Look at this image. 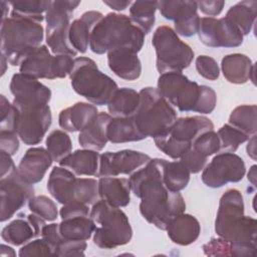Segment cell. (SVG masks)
Returning a JSON list of instances; mask_svg holds the SVG:
<instances>
[{
    "label": "cell",
    "instance_id": "4dcf8cb0",
    "mask_svg": "<svg viewBox=\"0 0 257 257\" xmlns=\"http://www.w3.org/2000/svg\"><path fill=\"white\" fill-rule=\"evenodd\" d=\"M257 1L246 0L238 2L230 7L225 18H227L244 36L251 32L256 21Z\"/></svg>",
    "mask_w": 257,
    "mask_h": 257
},
{
    "label": "cell",
    "instance_id": "7dc6e473",
    "mask_svg": "<svg viewBox=\"0 0 257 257\" xmlns=\"http://www.w3.org/2000/svg\"><path fill=\"white\" fill-rule=\"evenodd\" d=\"M85 249H86L85 241H71V240H65L62 238L56 247L55 256H64V257L83 256Z\"/></svg>",
    "mask_w": 257,
    "mask_h": 257
},
{
    "label": "cell",
    "instance_id": "d6a6232c",
    "mask_svg": "<svg viewBox=\"0 0 257 257\" xmlns=\"http://www.w3.org/2000/svg\"><path fill=\"white\" fill-rule=\"evenodd\" d=\"M108 142L122 144L139 142L146 138L138 130L133 117H111L106 130Z\"/></svg>",
    "mask_w": 257,
    "mask_h": 257
},
{
    "label": "cell",
    "instance_id": "d6986e66",
    "mask_svg": "<svg viewBox=\"0 0 257 257\" xmlns=\"http://www.w3.org/2000/svg\"><path fill=\"white\" fill-rule=\"evenodd\" d=\"M45 225V220L33 213L26 215L25 218L21 214L2 229L1 238L8 244L20 246L41 235Z\"/></svg>",
    "mask_w": 257,
    "mask_h": 257
},
{
    "label": "cell",
    "instance_id": "ba28073f",
    "mask_svg": "<svg viewBox=\"0 0 257 257\" xmlns=\"http://www.w3.org/2000/svg\"><path fill=\"white\" fill-rule=\"evenodd\" d=\"M69 78L73 90L96 105H107L118 88L116 82L101 72L89 57L80 56L74 59Z\"/></svg>",
    "mask_w": 257,
    "mask_h": 257
},
{
    "label": "cell",
    "instance_id": "ee69618b",
    "mask_svg": "<svg viewBox=\"0 0 257 257\" xmlns=\"http://www.w3.org/2000/svg\"><path fill=\"white\" fill-rule=\"evenodd\" d=\"M0 131H9L17 133L18 110L13 105V103H10L9 100L3 94L0 96Z\"/></svg>",
    "mask_w": 257,
    "mask_h": 257
},
{
    "label": "cell",
    "instance_id": "816d5d0a",
    "mask_svg": "<svg viewBox=\"0 0 257 257\" xmlns=\"http://www.w3.org/2000/svg\"><path fill=\"white\" fill-rule=\"evenodd\" d=\"M59 215L61 220L76 216H89V208L86 204H67L62 206Z\"/></svg>",
    "mask_w": 257,
    "mask_h": 257
},
{
    "label": "cell",
    "instance_id": "836d02e7",
    "mask_svg": "<svg viewBox=\"0 0 257 257\" xmlns=\"http://www.w3.org/2000/svg\"><path fill=\"white\" fill-rule=\"evenodd\" d=\"M256 247L243 246L233 243L224 238H212L208 243L203 245V251L208 256H253Z\"/></svg>",
    "mask_w": 257,
    "mask_h": 257
},
{
    "label": "cell",
    "instance_id": "9f6ffc18",
    "mask_svg": "<svg viewBox=\"0 0 257 257\" xmlns=\"http://www.w3.org/2000/svg\"><path fill=\"white\" fill-rule=\"evenodd\" d=\"M247 154L249 157H251L253 160H256V136H252L251 139L248 140L247 145Z\"/></svg>",
    "mask_w": 257,
    "mask_h": 257
},
{
    "label": "cell",
    "instance_id": "8d00e7d4",
    "mask_svg": "<svg viewBox=\"0 0 257 257\" xmlns=\"http://www.w3.org/2000/svg\"><path fill=\"white\" fill-rule=\"evenodd\" d=\"M158 1H135L130 7V18L145 33L151 32L155 23Z\"/></svg>",
    "mask_w": 257,
    "mask_h": 257
},
{
    "label": "cell",
    "instance_id": "db71d44e",
    "mask_svg": "<svg viewBox=\"0 0 257 257\" xmlns=\"http://www.w3.org/2000/svg\"><path fill=\"white\" fill-rule=\"evenodd\" d=\"M0 158H1V178L5 177L14 171L17 170L15 167L13 160L11 159V156L5 152L0 151Z\"/></svg>",
    "mask_w": 257,
    "mask_h": 257
},
{
    "label": "cell",
    "instance_id": "680465c9",
    "mask_svg": "<svg viewBox=\"0 0 257 257\" xmlns=\"http://www.w3.org/2000/svg\"><path fill=\"white\" fill-rule=\"evenodd\" d=\"M7 63H8V61H7L6 57H5L3 54H1V66H2L1 75H3V74L5 73V71H6V64H7Z\"/></svg>",
    "mask_w": 257,
    "mask_h": 257
},
{
    "label": "cell",
    "instance_id": "f5cc1de1",
    "mask_svg": "<svg viewBox=\"0 0 257 257\" xmlns=\"http://www.w3.org/2000/svg\"><path fill=\"white\" fill-rule=\"evenodd\" d=\"M197 3H198V9H200L202 13L210 17L219 15L222 12L225 5L224 1H219V0L199 1Z\"/></svg>",
    "mask_w": 257,
    "mask_h": 257
},
{
    "label": "cell",
    "instance_id": "6da1fadb",
    "mask_svg": "<svg viewBox=\"0 0 257 257\" xmlns=\"http://www.w3.org/2000/svg\"><path fill=\"white\" fill-rule=\"evenodd\" d=\"M166 162L165 159H151L128 179L131 190L141 199L142 216L161 230H166L172 219L186 210V203L180 192L170 191L164 183Z\"/></svg>",
    "mask_w": 257,
    "mask_h": 257
},
{
    "label": "cell",
    "instance_id": "b9f144b4",
    "mask_svg": "<svg viewBox=\"0 0 257 257\" xmlns=\"http://www.w3.org/2000/svg\"><path fill=\"white\" fill-rule=\"evenodd\" d=\"M31 213L39 216L45 221H54L58 216L56 204L46 196H34L28 202Z\"/></svg>",
    "mask_w": 257,
    "mask_h": 257
},
{
    "label": "cell",
    "instance_id": "30bf717a",
    "mask_svg": "<svg viewBox=\"0 0 257 257\" xmlns=\"http://www.w3.org/2000/svg\"><path fill=\"white\" fill-rule=\"evenodd\" d=\"M213 130V122L206 116L180 117L165 135L155 138L154 142L161 152L177 160L191 149L194 141L199 136Z\"/></svg>",
    "mask_w": 257,
    "mask_h": 257
},
{
    "label": "cell",
    "instance_id": "9c48e42d",
    "mask_svg": "<svg viewBox=\"0 0 257 257\" xmlns=\"http://www.w3.org/2000/svg\"><path fill=\"white\" fill-rule=\"evenodd\" d=\"M47 190L60 204L93 205L99 199L98 182L92 178H76L61 166L54 167L48 177Z\"/></svg>",
    "mask_w": 257,
    "mask_h": 257
},
{
    "label": "cell",
    "instance_id": "484cf974",
    "mask_svg": "<svg viewBox=\"0 0 257 257\" xmlns=\"http://www.w3.org/2000/svg\"><path fill=\"white\" fill-rule=\"evenodd\" d=\"M169 238L176 244L187 246L194 243L200 236L201 225L196 217L182 213L169 223L166 229Z\"/></svg>",
    "mask_w": 257,
    "mask_h": 257
},
{
    "label": "cell",
    "instance_id": "ffe728a7",
    "mask_svg": "<svg viewBox=\"0 0 257 257\" xmlns=\"http://www.w3.org/2000/svg\"><path fill=\"white\" fill-rule=\"evenodd\" d=\"M9 88L14 96V101L48 104L51 98V90L46 85L38 79L21 72L12 76Z\"/></svg>",
    "mask_w": 257,
    "mask_h": 257
},
{
    "label": "cell",
    "instance_id": "f35d334b",
    "mask_svg": "<svg viewBox=\"0 0 257 257\" xmlns=\"http://www.w3.org/2000/svg\"><path fill=\"white\" fill-rule=\"evenodd\" d=\"M12 6L10 16L23 17L41 23L44 19L43 13H46L50 1L40 0H24V1H10Z\"/></svg>",
    "mask_w": 257,
    "mask_h": 257
},
{
    "label": "cell",
    "instance_id": "7bdbcfd3",
    "mask_svg": "<svg viewBox=\"0 0 257 257\" xmlns=\"http://www.w3.org/2000/svg\"><path fill=\"white\" fill-rule=\"evenodd\" d=\"M191 148L206 158L219 153L220 143L217 133L213 130L202 134L194 141Z\"/></svg>",
    "mask_w": 257,
    "mask_h": 257
},
{
    "label": "cell",
    "instance_id": "5bb4252c",
    "mask_svg": "<svg viewBox=\"0 0 257 257\" xmlns=\"http://www.w3.org/2000/svg\"><path fill=\"white\" fill-rule=\"evenodd\" d=\"M202 171V182L207 187L216 189L228 183L240 182L246 173V167L238 155L219 153Z\"/></svg>",
    "mask_w": 257,
    "mask_h": 257
},
{
    "label": "cell",
    "instance_id": "f907efd6",
    "mask_svg": "<svg viewBox=\"0 0 257 257\" xmlns=\"http://www.w3.org/2000/svg\"><path fill=\"white\" fill-rule=\"evenodd\" d=\"M41 238H43L47 244L50 246L53 252V256H55L56 247L59 244L60 240L62 239L60 233H59V227L56 223H51L48 225H45L42 228L41 231Z\"/></svg>",
    "mask_w": 257,
    "mask_h": 257
},
{
    "label": "cell",
    "instance_id": "60d3db41",
    "mask_svg": "<svg viewBox=\"0 0 257 257\" xmlns=\"http://www.w3.org/2000/svg\"><path fill=\"white\" fill-rule=\"evenodd\" d=\"M217 136L220 143L219 153H234L241 144L249 140V137L228 123L219 128Z\"/></svg>",
    "mask_w": 257,
    "mask_h": 257
},
{
    "label": "cell",
    "instance_id": "74e56055",
    "mask_svg": "<svg viewBox=\"0 0 257 257\" xmlns=\"http://www.w3.org/2000/svg\"><path fill=\"white\" fill-rule=\"evenodd\" d=\"M190 174L181 161H167L164 168V183L170 191L180 192L188 186Z\"/></svg>",
    "mask_w": 257,
    "mask_h": 257
},
{
    "label": "cell",
    "instance_id": "7c38bea8",
    "mask_svg": "<svg viewBox=\"0 0 257 257\" xmlns=\"http://www.w3.org/2000/svg\"><path fill=\"white\" fill-rule=\"evenodd\" d=\"M18 110L17 135L28 146L39 144L47 133L51 120V109L41 102L12 101Z\"/></svg>",
    "mask_w": 257,
    "mask_h": 257
},
{
    "label": "cell",
    "instance_id": "d4e9b609",
    "mask_svg": "<svg viewBox=\"0 0 257 257\" xmlns=\"http://www.w3.org/2000/svg\"><path fill=\"white\" fill-rule=\"evenodd\" d=\"M224 77L231 83L243 84L248 80L254 82L255 65L245 54L232 53L224 56L221 62Z\"/></svg>",
    "mask_w": 257,
    "mask_h": 257
},
{
    "label": "cell",
    "instance_id": "f546056e",
    "mask_svg": "<svg viewBox=\"0 0 257 257\" xmlns=\"http://www.w3.org/2000/svg\"><path fill=\"white\" fill-rule=\"evenodd\" d=\"M59 233L65 240L86 241L93 234L96 224L89 216H76L61 220Z\"/></svg>",
    "mask_w": 257,
    "mask_h": 257
},
{
    "label": "cell",
    "instance_id": "cb8c5ba5",
    "mask_svg": "<svg viewBox=\"0 0 257 257\" xmlns=\"http://www.w3.org/2000/svg\"><path fill=\"white\" fill-rule=\"evenodd\" d=\"M98 114L94 104L79 101L62 109L58 115V123L66 132H81Z\"/></svg>",
    "mask_w": 257,
    "mask_h": 257
},
{
    "label": "cell",
    "instance_id": "3957f363",
    "mask_svg": "<svg viewBox=\"0 0 257 257\" xmlns=\"http://www.w3.org/2000/svg\"><path fill=\"white\" fill-rule=\"evenodd\" d=\"M215 232L233 243L256 247L257 222L244 215L243 196L237 189L227 190L220 198Z\"/></svg>",
    "mask_w": 257,
    "mask_h": 257
},
{
    "label": "cell",
    "instance_id": "277c9868",
    "mask_svg": "<svg viewBox=\"0 0 257 257\" xmlns=\"http://www.w3.org/2000/svg\"><path fill=\"white\" fill-rule=\"evenodd\" d=\"M145 41V33L132 21L130 16L110 12L94 26L89 40L93 53L103 54L109 50L128 47L139 52Z\"/></svg>",
    "mask_w": 257,
    "mask_h": 257
},
{
    "label": "cell",
    "instance_id": "11a10c76",
    "mask_svg": "<svg viewBox=\"0 0 257 257\" xmlns=\"http://www.w3.org/2000/svg\"><path fill=\"white\" fill-rule=\"evenodd\" d=\"M103 3L105 5H107L109 8L116 10V11H120V10H124L125 8H127L128 6L132 5L133 2L131 1H118V0H104Z\"/></svg>",
    "mask_w": 257,
    "mask_h": 257
},
{
    "label": "cell",
    "instance_id": "83f0119b",
    "mask_svg": "<svg viewBox=\"0 0 257 257\" xmlns=\"http://www.w3.org/2000/svg\"><path fill=\"white\" fill-rule=\"evenodd\" d=\"M111 115L101 111L96 117L78 135V143L83 149L92 150L95 152L101 151L108 142L106 130Z\"/></svg>",
    "mask_w": 257,
    "mask_h": 257
},
{
    "label": "cell",
    "instance_id": "ac0fdd59",
    "mask_svg": "<svg viewBox=\"0 0 257 257\" xmlns=\"http://www.w3.org/2000/svg\"><path fill=\"white\" fill-rule=\"evenodd\" d=\"M151 161V157L142 152L122 150L106 152L100 155L97 177H117L133 175Z\"/></svg>",
    "mask_w": 257,
    "mask_h": 257
},
{
    "label": "cell",
    "instance_id": "f1b7e54d",
    "mask_svg": "<svg viewBox=\"0 0 257 257\" xmlns=\"http://www.w3.org/2000/svg\"><path fill=\"white\" fill-rule=\"evenodd\" d=\"M100 155L92 150L82 149L70 153L58 164L76 176H97Z\"/></svg>",
    "mask_w": 257,
    "mask_h": 257
},
{
    "label": "cell",
    "instance_id": "8fae6325",
    "mask_svg": "<svg viewBox=\"0 0 257 257\" xmlns=\"http://www.w3.org/2000/svg\"><path fill=\"white\" fill-rule=\"evenodd\" d=\"M156 51V66L162 74L165 72H182L194 59L190 45L182 41L170 26H159L153 35Z\"/></svg>",
    "mask_w": 257,
    "mask_h": 257
},
{
    "label": "cell",
    "instance_id": "5b68a950",
    "mask_svg": "<svg viewBox=\"0 0 257 257\" xmlns=\"http://www.w3.org/2000/svg\"><path fill=\"white\" fill-rule=\"evenodd\" d=\"M43 37L41 23L23 17H6L1 21V54L12 66L20 65L40 46Z\"/></svg>",
    "mask_w": 257,
    "mask_h": 257
},
{
    "label": "cell",
    "instance_id": "52a82bcc",
    "mask_svg": "<svg viewBox=\"0 0 257 257\" xmlns=\"http://www.w3.org/2000/svg\"><path fill=\"white\" fill-rule=\"evenodd\" d=\"M89 217L98 224L93 232V243L101 249H114L127 244L133 237V229L125 213L104 200L92 205Z\"/></svg>",
    "mask_w": 257,
    "mask_h": 257
},
{
    "label": "cell",
    "instance_id": "e0dca14e",
    "mask_svg": "<svg viewBox=\"0 0 257 257\" xmlns=\"http://www.w3.org/2000/svg\"><path fill=\"white\" fill-rule=\"evenodd\" d=\"M158 9L162 16L175 22V32L184 37L198 33L200 17L196 1H158Z\"/></svg>",
    "mask_w": 257,
    "mask_h": 257
},
{
    "label": "cell",
    "instance_id": "1f68e13d",
    "mask_svg": "<svg viewBox=\"0 0 257 257\" xmlns=\"http://www.w3.org/2000/svg\"><path fill=\"white\" fill-rule=\"evenodd\" d=\"M140 103V93L133 88L121 87L112 95L107 108L112 117H131L135 114Z\"/></svg>",
    "mask_w": 257,
    "mask_h": 257
},
{
    "label": "cell",
    "instance_id": "f6af8a7d",
    "mask_svg": "<svg viewBox=\"0 0 257 257\" xmlns=\"http://www.w3.org/2000/svg\"><path fill=\"white\" fill-rule=\"evenodd\" d=\"M196 69L201 76L209 80H216L220 75L217 61L208 55H200L197 57Z\"/></svg>",
    "mask_w": 257,
    "mask_h": 257
},
{
    "label": "cell",
    "instance_id": "e575fe53",
    "mask_svg": "<svg viewBox=\"0 0 257 257\" xmlns=\"http://www.w3.org/2000/svg\"><path fill=\"white\" fill-rule=\"evenodd\" d=\"M79 4V1H50L45 13L46 29L68 27L72 13Z\"/></svg>",
    "mask_w": 257,
    "mask_h": 257
},
{
    "label": "cell",
    "instance_id": "2e32d148",
    "mask_svg": "<svg viewBox=\"0 0 257 257\" xmlns=\"http://www.w3.org/2000/svg\"><path fill=\"white\" fill-rule=\"evenodd\" d=\"M199 38L209 47H237L243 42V35L225 17L200 18Z\"/></svg>",
    "mask_w": 257,
    "mask_h": 257
},
{
    "label": "cell",
    "instance_id": "ab89813d",
    "mask_svg": "<svg viewBox=\"0 0 257 257\" xmlns=\"http://www.w3.org/2000/svg\"><path fill=\"white\" fill-rule=\"evenodd\" d=\"M45 145L52 160L57 163L67 157L72 150V143L69 136L60 130L52 131L46 138Z\"/></svg>",
    "mask_w": 257,
    "mask_h": 257
},
{
    "label": "cell",
    "instance_id": "603a6c76",
    "mask_svg": "<svg viewBox=\"0 0 257 257\" xmlns=\"http://www.w3.org/2000/svg\"><path fill=\"white\" fill-rule=\"evenodd\" d=\"M102 17L103 15L99 11H86L80 18L70 23L68 28V41L70 46L77 53L86 52L91 32Z\"/></svg>",
    "mask_w": 257,
    "mask_h": 257
},
{
    "label": "cell",
    "instance_id": "8992f818",
    "mask_svg": "<svg viewBox=\"0 0 257 257\" xmlns=\"http://www.w3.org/2000/svg\"><path fill=\"white\" fill-rule=\"evenodd\" d=\"M139 93L140 103L132 116L138 130L145 138L165 135L177 120L175 108L155 87H144Z\"/></svg>",
    "mask_w": 257,
    "mask_h": 257
},
{
    "label": "cell",
    "instance_id": "4316f807",
    "mask_svg": "<svg viewBox=\"0 0 257 257\" xmlns=\"http://www.w3.org/2000/svg\"><path fill=\"white\" fill-rule=\"evenodd\" d=\"M131 185L125 178L100 177L98 180V195L113 207H125L131 202Z\"/></svg>",
    "mask_w": 257,
    "mask_h": 257
},
{
    "label": "cell",
    "instance_id": "d590c367",
    "mask_svg": "<svg viewBox=\"0 0 257 257\" xmlns=\"http://www.w3.org/2000/svg\"><path fill=\"white\" fill-rule=\"evenodd\" d=\"M256 113L257 106L255 104L239 105L232 110L228 124L250 138L256 135Z\"/></svg>",
    "mask_w": 257,
    "mask_h": 257
},
{
    "label": "cell",
    "instance_id": "7402d4cb",
    "mask_svg": "<svg viewBox=\"0 0 257 257\" xmlns=\"http://www.w3.org/2000/svg\"><path fill=\"white\" fill-rule=\"evenodd\" d=\"M109 69L125 80H136L141 76L142 64L138 52L128 47H121L107 52Z\"/></svg>",
    "mask_w": 257,
    "mask_h": 257
},
{
    "label": "cell",
    "instance_id": "6f0895ef",
    "mask_svg": "<svg viewBox=\"0 0 257 257\" xmlns=\"http://www.w3.org/2000/svg\"><path fill=\"white\" fill-rule=\"evenodd\" d=\"M248 180L251 182V184L253 186H255L256 184V166L253 165L251 167V169L249 170V173H248Z\"/></svg>",
    "mask_w": 257,
    "mask_h": 257
},
{
    "label": "cell",
    "instance_id": "4fadbf2b",
    "mask_svg": "<svg viewBox=\"0 0 257 257\" xmlns=\"http://www.w3.org/2000/svg\"><path fill=\"white\" fill-rule=\"evenodd\" d=\"M73 64L72 56L52 55L46 45H40L22 61L19 70L36 79H55L69 75Z\"/></svg>",
    "mask_w": 257,
    "mask_h": 257
},
{
    "label": "cell",
    "instance_id": "bcb514c9",
    "mask_svg": "<svg viewBox=\"0 0 257 257\" xmlns=\"http://www.w3.org/2000/svg\"><path fill=\"white\" fill-rule=\"evenodd\" d=\"M18 255L20 257H28V256H53L52 249L47 244V242L41 239H35L33 241L27 242L24 246L19 250Z\"/></svg>",
    "mask_w": 257,
    "mask_h": 257
},
{
    "label": "cell",
    "instance_id": "681fc988",
    "mask_svg": "<svg viewBox=\"0 0 257 257\" xmlns=\"http://www.w3.org/2000/svg\"><path fill=\"white\" fill-rule=\"evenodd\" d=\"M19 149V140L17 133L9 131H0V150L13 156Z\"/></svg>",
    "mask_w": 257,
    "mask_h": 257
},
{
    "label": "cell",
    "instance_id": "c3c4849f",
    "mask_svg": "<svg viewBox=\"0 0 257 257\" xmlns=\"http://www.w3.org/2000/svg\"><path fill=\"white\" fill-rule=\"evenodd\" d=\"M207 159L208 158L204 157L203 155L191 148L180 158V161L185 165L190 173L197 174L205 168L207 164Z\"/></svg>",
    "mask_w": 257,
    "mask_h": 257
},
{
    "label": "cell",
    "instance_id": "44dd1931",
    "mask_svg": "<svg viewBox=\"0 0 257 257\" xmlns=\"http://www.w3.org/2000/svg\"><path fill=\"white\" fill-rule=\"evenodd\" d=\"M52 162L50 154L44 148H30L21 158L17 171L24 181L34 185L43 179Z\"/></svg>",
    "mask_w": 257,
    "mask_h": 257
},
{
    "label": "cell",
    "instance_id": "9a60e30c",
    "mask_svg": "<svg viewBox=\"0 0 257 257\" xmlns=\"http://www.w3.org/2000/svg\"><path fill=\"white\" fill-rule=\"evenodd\" d=\"M1 222L11 219L34 197L33 185L24 181L18 171L0 178Z\"/></svg>",
    "mask_w": 257,
    "mask_h": 257
},
{
    "label": "cell",
    "instance_id": "7a4b0ae2",
    "mask_svg": "<svg viewBox=\"0 0 257 257\" xmlns=\"http://www.w3.org/2000/svg\"><path fill=\"white\" fill-rule=\"evenodd\" d=\"M158 91L180 111L211 113L217 103L213 88L191 81L182 72H165L158 78Z\"/></svg>",
    "mask_w": 257,
    "mask_h": 257
}]
</instances>
